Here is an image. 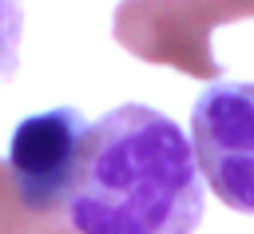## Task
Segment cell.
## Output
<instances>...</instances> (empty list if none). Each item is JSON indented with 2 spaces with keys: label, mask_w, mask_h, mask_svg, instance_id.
<instances>
[{
  "label": "cell",
  "mask_w": 254,
  "mask_h": 234,
  "mask_svg": "<svg viewBox=\"0 0 254 234\" xmlns=\"http://www.w3.org/2000/svg\"><path fill=\"white\" fill-rule=\"evenodd\" d=\"M64 214L75 234H194L202 175L190 139L147 103L107 111L87 123Z\"/></svg>",
  "instance_id": "obj_1"
},
{
  "label": "cell",
  "mask_w": 254,
  "mask_h": 234,
  "mask_svg": "<svg viewBox=\"0 0 254 234\" xmlns=\"http://www.w3.org/2000/svg\"><path fill=\"white\" fill-rule=\"evenodd\" d=\"M190 151L230 210L254 214V83H210L190 111Z\"/></svg>",
  "instance_id": "obj_2"
},
{
  "label": "cell",
  "mask_w": 254,
  "mask_h": 234,
  "mask_svg": "<svg viewBox=\"0 0 254 234\" xmlns=\"http://www.w3.org/2000/svg\"><path fill=\"white\" fill-rule=\"evenodd\" d=\"M83 139H87V119L75 107L40 111L16 123L4 167L28 214L56 218V210L67 206L83 159Z\"/></svg>",
  "instance_id": "obj_3"
},
{
  "label": "cell",
  "mask_w": 254,
  "mask_h": 234,
  "mask_svg": "<svg viewBox=\"0 0 254 234\" xmlns=\"http://www.w3.org/2000/svg\"><path fill=\"white\" fill-rule=\"evenodd\" d=\"M111 32L131 56L147 63L179 67L194 79L222 75V63L210 52L214 24L190 0H119Z\"/></svg>",
  "instance_id": "obj_4"
},
{
  "label": "cell",
  "mask_w": 254,
  "mask_h": 234,
  "mask_svg": "<svg viewBox=\"0 0 254 234\" xmlns=\"http://www.w3.org/2000/svg\"><path fill=\"white\" fill-rule=\"evenodd\" d=\"M40 222L44 218H36V214L24 210V202H20L16 186H12L8 167L0 163V234H32Z\"/></svg>",
  "instance_id": "obj_5"
},
{
  "label": "cell",
  "mask_w": 254,
  "mask_h": 234,
  "mask_svg": "<svg viewBox=\"0 0 254 234\" xmlns=\"http://www.w3.org/2000/svg\"><path fill=\"white\" fill-rule=\"evenodd\" d=\"M20 28H24L20 0H0V79H8L20 63Z\"/></svg>",
  "instance_id": "obj_6"
},
{
  "label": "cell",
  "mask_w": 254,
  "mask_h": 234,
  "mask_svg": "<svg viewBox=\"0 0 254 234\" xmlns=\"http://www.w3.org/2000/svg\"><path fill=\"white\" fill-rule=\"evenodd\" d=\"M202 8V16L218 28V24H230V20H246L254 16V0H190Z\"/></svg>",
  "instance_id": "obj_7"
},
{
  "label": "cell",
  "mask_w": 254,
  "mask_h": 234,
  "mask_svg": "<svg viewBox=\"0 0 254 234\" xmlns=\"http://www.w3.org/2000/svg\"><path fill=\"white\" fill-rule=\"evenodd\" d=\"M32 234H75V230H71L67 222H56V218H44V222H40V226H36Z\"/></svg>",
  "instance_id": "obj_8"
}]
</instances>
